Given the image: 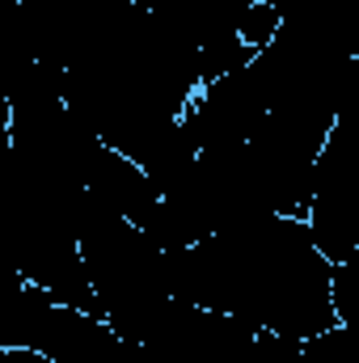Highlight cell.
Wrapping results in <instances>:
<instances>
[{"label":"cell","mask_w":359,"mask_h":363,"mask_svg":"<svg viewBox=\"0 0 359 363\" xmlns=\"http://www.w3.org/2000/svg\"><path fill=\"white\" fill-rule=\"evenodd\" d=\"M283 26H287V17H283V9H279L275 0H250V4L237 13V34H241V43L254 47L258 55L283 34Z\"/></svg>","instance_id":"obj_1"},{"label":"cell","mask_w":359,"mask_h":363,"mask_svg":"<svg viewBox=\"0 0 359 363\" xmlns=\"http://www.w3.org/2000/svg\"><path fill=\"white\" fill-rule=\"evenodd\" d=\"M0 363H55V359L34 351V347H0Z\"/></svg>","instance_id":"obj_2"}]
</instances>
